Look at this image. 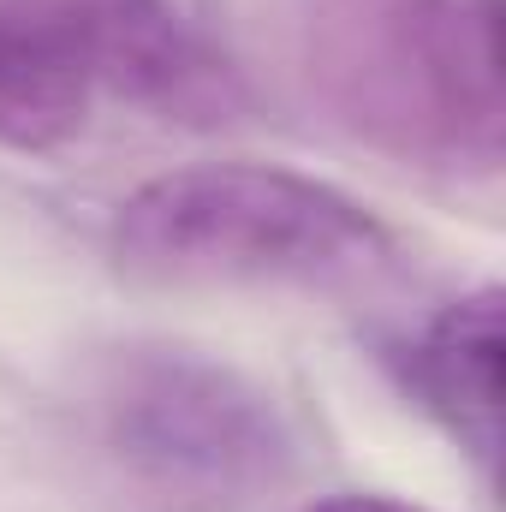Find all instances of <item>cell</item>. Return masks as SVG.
Here are the masks:
<instances>
[{
	"label": "cell",
	"mask_w": 506,
	"mask_h": 512,
	"mask_svg": "<svg viewBox=\"0 0 506 512\" xmlns=\"http://www.w3.org/2000/svg\"><path fill=\"white\" fill-rule=\"evenodd\" d=\"M108 245L131 280L173 292H352L405 268L399 233L352 191L256 161L143 179Z\"/></svg>",
	"instance_id": "7a4b0ae2"
},
{
	"label": "cell",
	"mask_w": 506,
	"mask_h": 512,
	"mask_svg": "<svg viewBox=\"0 0 506 512\" xmlns=\"http://www.w3.org/2000/svg\"><path fill=\"white\" fill-rule=\"evenodd\" d=\"M399 393L495 477L501 459V286H477L429 310L405 340L387 346Z\"/></svg>",
	"instance_id": "5b68a950"
},
{
	"label": "cell",
	"mask_w": 506,
	"mask_h": 512,
	"mask_svg": "<svg viewBox=\"0 0 506 512\" xmlns=\"http://www.w3.org/2000/svg\"><path fill=\"white\" fill-rule=\"evenodd\" d=\"M84 411L108 471L161 512H245L304 465L286 399L185 340H131L96 358Z\"/></svg>",
	"instance_id": "277c9868"
},
{
	"label": "cell",
	"mask_w": 506,
	"mask_h": 512,
	"mask_svg": "<svg viewBox=\"0 0 506 512\" xmlns=\"http://www.w3.org/2000/svg\"><path fill=\"white\" fill-rule=\"evenodd\" d=\"M108 102L215 131L251 84L179 0H0V143L54 149Z\"/></svg>",
	"instance_id": "3957f363"
},
{
	"label": "cell",
	"mask_w": 506,
	"mask_h": 512,
	"mask_svg": "<svg viewBox=\"0 0 506 512\" xmlns=\"http://www.w3.org/2000/svg\"><path fill=\"white\" fill-rule=\"evenodd\" d=\"M262 48L334 137L429 179L501 173V0H262Z\"/></svg>",
	"instance_id": "6da1fadb"
},
{
	"label": "cell",
	"mask_w": 506,
	"mask_h": 512,
	"mask_svg": "<svg viewBox=\"0 0 506 512\" xmlns=\"http://www.w3.org/2000/svg\"><path fill=\"white\" fill-rule=\"evenodd\" d=\"M298 512H429V507L399 501V495H376V489H352V495H316Z\"/></svg>",
	"instance_id": "8992f818"
}]
</instances>
